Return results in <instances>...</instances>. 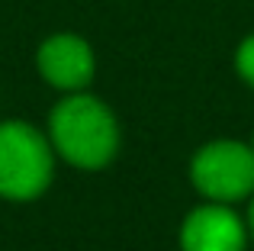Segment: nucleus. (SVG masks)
<instances>
[{"instance_id": "obj_1", "label": "nucleus", "mask_w": 254, "mask_h": 251, "mask_svg": "<svg viewBox=\"0 0 254 251\" xmlns=\"http://www.w3.org/2000/svg\"><path fill=\"white\" fill-rule=\"evenodd\" d=\"M49 142L68 164L81 171H100L119 151V126L103 100L74 90L52 110Z\"/></svg>"}, {"instance_id": "obj_2", "label": "nucleus", "mask_w": 254, "mask_h": 251, "mask_svg": "<svg viewBox=\"0 0 254 251\" xmlns=\"http://www.w3.org/2000/svg\"><path fill=\"white\" fill-rule=\"evenodd\" d=\"M55 177V148L29 123H0V196L13 203L36 200Z\"/></svg>"}, {"instance_id": "obj_3", "label": "nucleus", "mask_w": 254, "mask_h": 251, "mask_svg": "<svg viewBox=\"0 0 254 251\" xmlns=\"http://www.w3.org/2000/svg\"><path fill=\"white\" fill-rule=\"evenodd\" d=\"M190 181L206 200L238 203L254 193V145L238 138H216L190 161Z\"/></svg>"}, {"instance_id": "obj_4", "label": "nucleus", "mask_w": 254, "mask_h": 251, "mask_svg": "<svg viewBox=\"0 0 254 251\" xmlns=\"http://www.w3.org/2000/svg\"><path fill=\"white\" fill-rule=\"evenodd\" d=\"M248 226L229 209V203L206 200L190 209L180 226V251H245Z\"/></svg>"}, {"instance_id": "obj_5", "label": "nucleus", "mask_w": 254, "mask_h": 251, "mask_svg": "<svg viewBox=\"0 0 254 251\" xmlns=\"http://www.w3.org/2000/svg\"><path fill=\"white\" fill-rule=\"evenodd\" d=\"M39 74L58 90H84L87 84L93 81V52L90 45L84 42L81 36H71V32H58V36H49L42 45H39Z\"/></svg>"}, {"instance_id": "obj_6", "label": "nucleus", "mask_w": 254, "mask_h": 251, "mask_svg": "<svg viewBox=\"0 0 254 251\" xmlns=\"http://www.w3.org/2000/svg\"><path fill=\"white\" fill-rule=\"evenodd\" d=\"M235 68L238 74L254 87V36H248L242 45H238V55H235Z\"/></svg>"}, {"instance_id": "obj_7", "label": "nucleus", "mask_w": 254, "mask_h": 251, "mask_svg": "<svg viewBox=\"0 0 254 251\" xmlns=\"http://www.w3.org/2000/svg\"><path fill=\"white\" fill-rule=\"evenodd\" d=\"M248 232H251V239H254V196H251V209H248Z\"/></svg>"}]
</instances>
